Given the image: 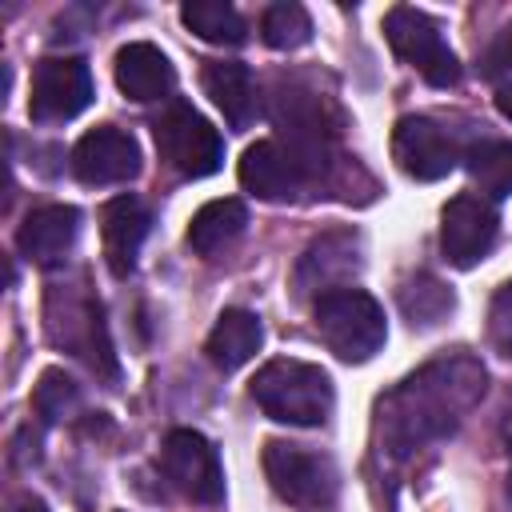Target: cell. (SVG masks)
<instances>
[{"instance_id": "cell-1", "label": "cell", "mask_w": 512, "mask_h": 512, "mask_svg": "<svg viewBox=\"0 0 512 512\" xmlns=\"http://www.w3.org/2000/svg\"><path fill=\"white\" fill-rule=\"evenodd\" d=\"M488 372L472 352H444L404 376L376 404V448L388 464L412 460L420 448L452 436L480 404Z\"/></svg>"}, {"instance_id": "cell-2", "label": "cell", "mask_w": 512, "mask_h": 512, "mask_svg": "<svg viewBox=\"0 0 512 512\" xmlns=\"http://www.w3.org/2000/svg\"><path fill=\"white\" fill-rule=\"evenodd\" d=\"M252 400L260 404V412L276 424H292V428H320L332 416L336 392L332 380L320 364L308 360H268L256 380H252Z\"/></svg>"}, {"instance_id": "cell-3", "label": "cell", "mask_w": 512, "mask_h": 512, "mask_svg": "<svg viewBox=\"0 0 512 512\" xmlns=\"http://www.w3.org/2000/svg\"><path fill=\"white\" fill-rule=\"evenodd\" d=\"M44 324H48V336L56 348L80 356L92 372H104L108 380L116 376V356H112V340L104 328V308L84 284L48 288Z\"/></svg>"}, {"instance_id": "cell-4", "label": "cell", "mask_w": 512, "mask_h": 512, "mask_svg": "<svg viewBox=\"0 0 512 512\" xmlns=\"http://www.w3.org/2000/svg\"><path fill=\"white\" fill-rule=\"evenodd\" d=\"M312 320L320 340L348 364H364L372 360L384 340H388V320L376 296H368L364 288H336L324 292L312 304Z\"/></svg>"}, {"instance_id": "cell-5", "label": "cell", "mask_w": 512, "mask_h": 512, "mask_svg": "<svg viewBox=\"0 0 512 512\" xmlns=\"http://www.w3.org/2000/svg\"><path fill=\"white\" fill-rule=\"evenodd\" d=\"M152 136H156L160 160L184 180H204L224 164L220 132L184 100H168L160 108V116L152 120Z\"/></svg>"}, {"instance_id": "cell-6", "label": "cell", "mask_w": 512, "mask_h": 512, "mask_svg": "<svg viewBox=\"0 0 512 512\" xmlns=\"http://www.w3.org/2000/svg\"><path fill=\"white\" fill-rule=\"evenodd\" d=\"M264 476L272 492L296 508H328L340 488V472L324 452L288 440L264 444Z\"/></svg>"}, {"instance_id": "cell-7", "label": "cell", "mask_w": 512, "mask_h": 512, "mask_svg": "<svg viewBox=\"0 0 512 512\" xmlns=\"http://www.w3.org/2000/svg\"><path fill=\"white\" fill-rule=\"evenodd\" d=\"M384 40L432 88H452L460 80V60H456V52L448 48V40L440 36V28H436V20L428 12L408 8V4L388 8V16H384Z\"/></svg>"}, {"instance_id": "cell-8", "label": "cell", "mask_w": 512, "mask_h": 512, "mask_svg": "<svg viewBox=\"0 0 512 512\" xmlns=\"http://www.w3.org/2000/svg\"><path fill=\"white\" fill-rule=\"evenodd\" d=\"M92 72L80 56H44L32 68L28 116L36 124H64L92 104Z\"/></svg>"}, {"instance_id": "cell-9", "label": "cell", "mask_w": 512, "mask_h": 512, "mask_svg": "<svg viewBox=\"0 0 512 512\" xmlns=\"http://www.w3.org/2000/svg\"><path fill=\"white\" fill-rule=\"evenodd\" d=\"M160 464H164V476L184 496H192L196 504H220L224 500L220 456H216L212 440L200 436L196 428H172L164 448H160Z\"/></svg>"}, {"instance_id": "cell-10", "label": "cell", "mask_w": 512, "mask_h": 512, "mask_svg": "<svg viewBox=\"0 0 512 512\" xmlns=\"http://www.w3.org/2000/svg\"><path fill=\"white\" fill-rule=\"evenodd\" d=\"M392 160L412 180H440L460 164V144L432 116H400L392 128Z\"/></svg>"}, {"instance_id": "cell-11", "label": "cell", "mask_w": 512, "mask_h": 512, "mask_svg": "<svg viewBox=\"0 0 512 512\" xmlns=\"http://www.w3.org/2000/svg\"><path fill=\"white\" fill-rule=\"evenodd\" d=\"M500 236V216L480 196H452L440 212V252L456 268L480 264Z\"/></svg>"}, {"instance_id": "cell-12", "label": "cell", "mask_w": 512, "mask_h": 512, "mask_svg": "<svg viewBox=\"0 0 512 512\" xmlns=\"http://www.w3.org/2000/svg\"><path fill=\"white\" fill-rule=\"evenodd\" d=\"M360 236L348 232V228H336V232H324L316 236L300 260H296V272H292V288L296 296H324V292H336V288H352L348 280L360 272Z\"/></svg>"}, {"instance_id": "cell-13", "label": "cell", "mask_w": 512, "mask_h": 512, "mask_svg": "<svg viewBox=\"0 0 512 512\" xmlns=\"http://www.w3.org/2000/svg\"><path fill=\"white\" fill-rule=\"evenodd\" d=\"M240 184L256 196V200H296L304 192V184L312 180L308 164L280 140H256L244 148L240 168H236Z\"/></svg>"}, {"instance_id": "cell-14", "label": "cell", "mask_w": 512, "mask_h": 512, "mask_svg": "<svg viewBox=\"0 0 512 512\" xmlns=\"http://www.w3.org/2000/svg\"><path fill=\"white\" fill-rule=\"evenodd\" d=\"M72 172L84 184H128L140 172V148L124 128L100 124L84 132L72 148Z\"/></svg>"}, {"instance_id": "cell-15", "label": "cell", "mask_w": 512, "mask_h": 512, "mask_svg": "<svg viewBox=\"0 0 512 512\" xmlns=\"http://www.w3.org/2000/svg\"><path fill=\"white\" fill-rule=\"evenodd\" d=\"M80 236V212L72 204H44L32 208L16 232L20 256H28L36 268H60Z\"/></svg>"}, {"instance_id": "cell-16", "label": "cell", "mask_w": 512, "mask_h": 512, "mask_svg": "<svg viewBox=\"0 0 512 512\" xmlns=\"http://www.w3.org/2000/svg\"><path fill=\"white\" fill-rule=\"evenodd\" d=\"M116 88L136 100V104H152V100H168L176 88V68L172 60L148 44V40H132L116 52Z\"/></svg>"}, {"instance_id": "cell-17", "label": "cell", "mask_w": 512, "mask_h": 512, "mask_svg": "<svg viewBox=\"0 0 512 512\" xmlns=\"http://www.w3.org/2000/svg\"><path fill=\"white\" fill-rule=\"evenodd\" d=\"M148 208L136 196H112L100 208V244H104V260L116 276H128L136 268L140 244L148 236Z\"/></svg>"}, {"instance_id": "cell-18", "label": "cell", "mask_w": 512, "mask_h": 512, "mask_svg": "<svg viewBox=\"0 0 512 512\" xmlns=\"http://www.w3.org/2000/svg\"><path fill=\"white\" fill-rule=\"evenodd\" d=\"M200 80H204V92L212 96V104L224 112V120L232 128H248L256 120L260 96H256V80H252L248 64H240V60H208Z\"/></svg>"}, {"instance_id": "cell-19", "label": "cell", "mask_w": 512, "mask_h": 512, "mask_svg": "<svg viewBox=\"0 0 512 512\" xmlns=\"http://www.w3.org/2000/svg\"><path fill=\"white\" fill-rule=\"evenodd\" d=\"M264 344V324L256 312H244V308H224L204 340V352L208 360L220 368V372H236L244 368Z\"/></svg>"}, {"instance_id": "cell-20", "label": "cell", "mask_w": 512, "mask_h": 512, "mask_svg": "<svg viewBox=\"0 0 512 512\" xmlns=\"http://www.w3.org/2000/svg\"><path fill=\"white\" fill-rule=\"evenodd\" d=\"M244 224H248V208H244L236 196L208 200V204L192 216V224H188V244H192V252H200V256H216V252H224V248L244 232Z\"/></svg>"}, {"instance_id": "cell-21", "label": "cell", "mask_w": 512, "mask_h": 512, "mask_svg": "<svg viewBox=\"0 0 512 512\" xmlns=\"http://www.w3.org/2000/svg\"><path fill=\"white\" fill-rule=\"evenodd\" d=\"M180 20H184L200 40H208V44L236 48V44L248 40L244 16H240L232 4H224V0H188V4L180 8Z\"/></svg>"}, {"instance_id": "cell-22", "label": "cell", "mask_w": 512, "mask_h": 512, "mask_svg": "<svg viewBox=\"0 0 512 512\" xmlns=\"http://www.w3.org/2000/svg\"><path fill=\"white\" fill-rule=\"evenodd\" d=\"M396 300H400V312L408 316L412 328H432V324H440L456 308L452 288L444 280L428 276V272H416L412 280H404L400 292H396Z\"/></svg>"}, {"instance_id": "cell-23", "label": "cell", "mask_w": 512, "mask_h": 512, "mask_svg": "<svg viewBox=\"0 0 512 512\" xmlns=\"http://www.w3.org/2000/svg\"><path fill=\"white\" fill-rule=\"evenodd\" d=\"M464 164H468L472 184L484 196H492V200L512 196V140H480L468 148Z\"/></svg>"}, {"instance_id": "cell-24", "label": "cell", "mask_w": 512, "mask_h": 512, "mask_svg": "<svg viewBox=\"0 0 512 512\" xmlns=\"http://www.w3.org/2000/svg\"><path fill=\"white\" fill-rule=\"evenodd\" d=\"M260 40L276 52H292L300 44L312 40V20L300 4L292 0H280V4H268L264 16H260Z\"/></svg>"}, {"instance_id": "cell-25", "label": "cell", "mask_w": 512, "mask_h": 512, "mask_svg": "<svg viewBox=\"0 0 512 512\" xmlns=\"http://www.w3.org/2000/svg\"><path fill=\"white\" fill-rule=\"evenodd\" d=\"M32 408H36L48 424L68 420V416L80 408V384H76L72 376H64L60 368H48V372L40 376L36 392H32Z\"/></svg>"}, {"instance_id": "cell-26", "label": "cell", "mask_w": 512, "mask_h": 512, "mask_svg": "<svg viewBox=\"0 0 512 512\" xmlns=\"http://www.w3.org/2000/svg\"><path fill=\"white\" fill-rule=\"evenodd\" d=\"M488 340L500 356L512 360V288H500L488 308Z\"/></svg>"}, {"instance_id": "cell-27", "label": "cell", "mask_w": 512, "mask_h": 512, "mask_svg": "<svg viewBox=\"0 0 512 512\" xmlns=\"http://www.w3.org/2000/svg\"><path fill=\"white\" fill-rule=\"evenodd\" d=\"M480 72H484L488 80H500V76L512 72V24H504V28L488 40V48H484V56H480Z\"/></svg>"}, {"instance_id": "cell-28", "label": "cell", "mask_w": 512, "mask_h": 512, "mask_svg": "<svg viewBox=\"0 0 512 512\" xmlns=\"http://www.w3.org/2000/svg\"><path fill=\"white\" fill-rule=\"evenodd\" d=\"M4 512H52V508H48L40 496L20 492V496H12V500H8V508H4Z\"/></svg>"}, {"instance_id": "cell-29", "label": "cell", "mask_w": 512, "mask_h": 512, "mask_svg": "<svg viewBox=\"0 0 512 512\" xmlns=\"http://www.w3.org/2000/svg\"><path fill=\"white\" fill-rule=\"evenodd\" d=\"M496 108H500L504 120H512V84H504V88L496 92Z\"/></svg>"}, {"instance_id": "cell-30", "label": "cell", "mask_w": 512, "mask_h": 512, "mask_svg": "<svg viewBox=\"0 0 512 512\" xmlns=\"http://www.w3.org/2000/svg\"><path fill=\"white\" fill-rule=\"evenodd\" d=\"M504 444H508V464H512V408L504 412ZM508 492H512V472H508Z\"/></svg>"}]
</instances>
